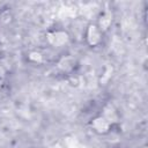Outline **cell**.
<instances>
[{"label": "cell", "mask_w": 148, "mask_h": 148, "mask_svg": "<svg viewBox=\"0 0 148 148\" xmlns=\"http://www.w3.org/2000/svg\"><path fill=\"white\" fill-rule=\"evenodd\" d=\"M0 53H1V47H0Z\"/></svg>", "instance_id": "5bb4252c"}, {"label": "cell", "mask_w": 148, "mask_h": 148, "mask_svg": "<svg viewBox=\"0 0 148 148\" xmlns=\"http://www.w3.org/2000/svg\"><path fill=\"white\" fill-rule=\"evenodd\" d=\"M6 76V68L1 65V62H0V80L1 79H3Z\"/></svg>", "instance_id": "7c38bea8"}, {"label": "cell", "mask_w": 148, "mask_h": 148, "mask_svg": "<svg viewBox=\"0 0 148 148\" xmlns=\"http://www.w3.org/2000/svg\"><path fill=\"white\" fill-rule=\"evenodd\" d=\"M46 40L51 46L61 47L69 42V35L65 30H51L46 34Z\"/></svg>", "instance_id": "6da1fadb"}, {"label": "cell", "mask_w": 148, "mask_h": 148, "mask_svg": "<svg viewBox=\"0 0 148 148\" xmlns=\"http://www.w3.org/2000/svg\"><path fill=\"white\" fill-rule=\"evenodd\" d=\"M102 32L95 23H89L86 29V40L89 46H97L102 42Z\"/></svg>", "instance_id": "7a4b0ae2"}, {"label": "cell", "mask_w": 148, "mask_h": 148, "mask_svg": "<svg viewBox=\"0 0 148 148\" xmlns=\"http://www.w3.org/2000/svg\"><path fill=\"white\" fill-rule=\"evenodd\" d=\"M111 125L118 123V119H119V116H118V112L117 110L114 109L113 105L111 104H106L103 106V110H102V113H101Z\"/></svg>", "instance_id": "5b68a950"}, {"label": "cell", "mask_w": 148, "mask_h": 148, "mask_svg": "<svg viewBox=\"0 0 148 148\" xmlns=\"http://www.w3.org/2000/svg\"><path fill=\"white\" fill-rule=\"evenodd\" d=\"M112 18H113V16H112V14L110 13V12H103L99 16H98V21H97V28L101 30V32L103 34L104 31H106L110 27H111V24H112Z\"/></svg>", "instance_id": "277c9868"}, {"label": "cell", "mask_w": 148, "mask_h": 148, "mask_svg": "<svg viewBox=\"0 0 148 148\" xmlns=\"http://www.w3.org/2000/svg\"><path fill=\"white\" fill-rule=\"evenodd\" d=\"M112 73H113V67L110 66V65L105 66V67H104V71H103V73H102V75H101V77H99V83H101V84H106V83L109 82V80L111 79Z\"/></svg>", "instance_id": "ba28073f"}, {"label": "cell", "mask_w": 148, "mask_h": 148, "mask_svg": "<svg viewBox=\"0 0 148 148\" xmlns=\"http://www.w3.org/2000/svg\"><path fill=\"white\" fill-rule=\"evenodd\" d=\"M0 21L2 23H9L12 21V14H10V12L7 10V9L6 10H2L0 13Z\"/></svg>", "instance_id": "8fae6325"}, {"label": "cell", "mask_w": 148, "mask_h": 148, "mask_svg": "<svg viewBox=\"0 0 148 148\" xmlns=\"http://www.w3.org/2000/svg\"><path fill=\"white\" fill-rule=\"evenodd\" d=\"M28 60L34 64H40V62H43L44 58L39 51H30L28 53Z\"/></svg>", "instance_id": "9c48e42d"}, {"label": "cell", "mask_w": 148, "mask_h": 148, "mask_svg": "<svg viewBox=\"0 0 148 148\" xmlns=\"http://www.w3.org/2000/svg\"><path fill=\"white\" fill-rule=\"evenodd\" d=\"M75 8L73 7H68V6H65L62 8H60L59 10V17L61 20H66V18H71L73 16H75Z\"/></svg>", "instance_id": "52a82bcc"}, {"label": "cell", "mask_w": 148, "mask_h": 148, "mask_svg": "<svg viewBox=\"0 0 148 148\" xmlns=\"http://www.w3.org/2000/svg\"><path fill=\"white\" fill-rule=\"evenodd\" d=\"M65 145L67 148H80L79 141L75 138H71V136H67L65 139Z\"/></svg>", "instance_id": "30bf717a"}, {"label": "cell", "mask_w": 148, "mask_h": 148, "mask_svg": "<svg viewBox=\"0 0 148 148\" xmlns=\"http://www.w3.org/2000/svg\"><path fill=\"white\" fill-rule=\"evenodd\" d=\"M90 126H91V128H92V131L95 133L101 134V135L109 133L111 127H112V125L102 114H98V116L94 117L91 119V121H90Z\"/></svg>", "instance_id": "3957f363"}, {"label": "cell", "mask_w": 148, "mask_h": 148, "mask_svg": "<svg viewBox=\"0 0 148 148\" xmlns=\"http://www.w3.org/2000/svg\"><path fill=\"white\" fill-rule=\"evenodd\" d=\"M142 148H147V147H146V146H145V147H142Z\"/></svg>", "instance_id": "4fadbf2b"}, {"label": "cell", "mask_w": 148, "mask_h": 148, "mask_svg": "<svg viewBox=\"0 0 148 148\" xmlns=\"http://www.w3.org/2000/svg\"><path fill=\"white\" fill-rule=\"evenodd\" d=\"M75 66V59L73 57H62L59 61H58V67L59 69H61L65 73H71L74 69Z\"/></svg>", "instance_id": "8992f818"}]
</instances>
